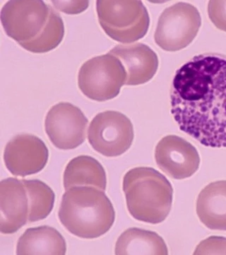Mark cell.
<instances>
[{
  "instance_id": "cell-1",
  "label": "cell",
  "mask_w": 226,
  "mask_h": 255,
  "mask_svg": "<svg viewBox=\"0 0 226 255\" xmlns=\"http://www.w3.org/2000/svg\"><path fill=\"white\" fill-rule=\"evenodd\" d=\"M170 104L182 131L206 147H226V56L205 53L182 65Z\"/></svg>"
},
{
  "instance_id": "cell-2",
  "label": "cell",
  "mask_w": 226,
  "mask_h": 255,
  "mask_svg": "<svg viewBox=\"0 0 226 255\" xmlns=\"http://www.w3.org/2000/svg\"><path fill=\"white\" fill-rule=\"evenodd\" d=\"M58 216L64 227L74 236L94 239L110 231L115 223V212L103 191L84 186L66 191Z\"/></svg>"
},
{
  "instance_id": "cell-3",
  "label": "cell",
  "mask_w": 226,
  "mask_h": 255,
  "mask_svg": "<svg viewBox=\"0 0 226 255\" xmlns=\"http://www.w3.org/2000/svg\"><path fill=\"white\" fill-rule=\"evenodd\" d=\"M124 193L130 215L142 222L158 224L171 211L173 189L166 177L151 167H136L123 179Z\"/></svg>"
},
{
  "instance_id": "cell-4",
  "label": "cell",
  "mask_w": 226,
  "mask_h": 255,
  "mask_svg": "<svg viewBox=\"0 0 226 255\" xmlns=\"http://www.w3.org/2000/svg\"><path fill=\"white\" fill-rule=\"evenodd\" d=\"M96 10L103 31L120 43L139 41L150 28V15L142 1L98 0Z\"/></svg>"
},
{
  "instance_id": "cell-5",
  "label": "cell",
  "mask_w": 226,
  "mask_h": 255,
  "mask_svg": "<svg viewBox=\"0 0 226 255\" xmlns=\"http://www.w3.org/2000/svg\"><path fill=\"white\" fill-rule=\"evenodd\" d=\"M127 74L123 64L115 55L94 57L81 65L78 85L82 93L90 100L105 102L113 100L125 85Z\"/></svg>"
},
{
  "instance_id": "cell-6",
  "label": "cell",
  "mask_w": 226,
  "mask_h": 255,
  "mask_svg": "<svg viewBox=\"0 0 226 255\" xmlns=\"http://www.w3.org/2000/svg\"><path fill=\"white\" fill-rule=\"evenodd\" d=\"M201 25L202 18L195 6L188 3H176L160 14L154 39L164 50L178 51L194 41Z\"/></svg>"
},
{
  "instance_id": "cell-7",
  "label": "cell",
  "mask_w": 226,
  "mask_h": 255,
  "mask_svg": "<svg viewBox=\"0 0 226 255\" xmlns=\"http://www.w3.org/2000/svg\"><path fill=\"white\" fill-rule=\"evenodd\" d=\"M134 137V127L130 119L115 111L97 114L88 128L90 145L105 157H118L125 153L131 147Z\"/></svg>"
},
{
  "instance_id": "cell-8",
  "label": "cell",
  "mask_w": 226,
  "mask_h": 255,
  "mask_svg": "<svg viewBox=\"0 0 226 255\" xmlns=\"http://www.w3.org/2000/svg\"><path fill=\"white\" fill-rule=\"evenodd\" d=\"M50 6L40 0H11L1 11V21L6 35L18 43L39 36L48 22Z\"/></svg>"
},
{
  "instance_id": "cell-9",
  "label": "cell",
  "mask_w": 226,
  "mask_h": 255,
  "mask_svg": "<svg viewBox=\"0 0 226 255\" xmlns=\"http://www.w3.org/2000/svg\"><path fill=\"white\" fill-rule=\"evenodd\" d=\"M88 123V119L78 107L68 102H60L47 114L45 131L58 149L73 150L84 142Z\"/></svg>"
},
{
  "instance_id": "cell-10",
  "label": "cell",
  "mask_w": 226,
  "mask_h": 255,
  "mask_svg": "<svg viewBox=\"0 0 226 255\" xmlns=\"http://www.w3.org/2000/svg\"><path fill=\"white\" fill-rule=\"evenodd\" d=\"M49 151L45 142L36 135L20 134L5 147L4 160L13 175L26 177L38 173L48 163Z\"/></svg>"
},
{
  "instance_id": "cell-11",
  "label": "cell",
  "mask_w": 226,
  "mask_h": 255,
  "mask_svg": "<svg viewBox=\"0 0 226 255\" xmlns=\"http://www.w3.org/2000/svg\"><path fill=\"white\" fill-rule=\"evenodd\" d=\"M155 159L159 168L179 180L192 177L200 165L197 149L185 139L174 135H167L158 142Z\"/></svg>"
},
{
  "instance_id": "cell-12",
  "label": "cell",
  "mask_w": 226,
  "mask_h": 255,
  "mask_svg": "<svg viewBox=\"0 0 226 255\" xmlns=\"http://www.w3.org/2000/svg\"><path fill=\"white\" fill-rule=\"evenodd\" d=\"M0 231L13 234L26 225L29 201L22 180L7 178L0 182Z\"/></svg>"
},
{
  "instance_id": "cell-13",
  "label": "cell",
  "mask_w": 226,
  "mask_h": 255,
  "mask_svg": "<svg viewBox=\"0 0 226 255\" xmlns=\"http://www.w3.org/2000/svg\"><path fill=\"white\" fill-rule=\"evenodd\" d=\"M109 53L118 58L123 64L127 74L126 85L135 86L147 83L153 78L158 70L156 53L143 43L118 45Z\"/></svg>"
},
{
  "instance_id": "cell-14",
  "label": "cell",
  "mask_w": 226,
  "mask_h": 255,
  "mask_svg": "<svg viewBox=\"0 0 226 255\" xmlns=\"http://www.w3.org/2000/svg\"><path fill=\"white\" fill-rule=\"evenodd\" d=\"M197 214L206 227L226 231V181L210 183L199 193Z\"/></svg>"
},
{
  "instance_id": "cell-15",
  "label": "cell",
  "mask_w": 226,
  "mask_h": 255,
  "mask_svg": "<svg viewBox=\"0 0 226 255\" xmlns=\"http://www.w3.org/2000/svg\"><path fill=\"white\" fill-rule=\"evenodd\" d=\"M66 252L65 238L55 228L48 226L28 228L16 246L18 255H64Z\"/></svg>"
},
{
  "instance_id": "cell-16",
  "label": "cell",
  "mask_w": 226,
  "mask_h": 255,
  "mask_svg": "<svg viewBox=\"0 0 226 255\" xmlns=\"http://www.w3.org/2000/svg\"><path fill=\"white\" fill-rule=\"evenodd\" d=\"M66 190L75 187H93L105 191L106 173L97 159L88 155H80L72 159L67 165L63 176Z\"/></svg>"
},
{
  "instance_id": "cell-17",
  "label": "cell",
  "mask_w": 226,
  "mask_h": 255,
  "mask_svg": "<svg viewBox=\"0 0 226 255\" xmlns=\"http://www.w3.org/2000/svg\"><path fill=\"white\" fill-rule=\"evenodd\" d=\"M115 255H168L166 244L156 233L140 228H129L119 237Z\"/></svg>"
},
{
  "instance_id": "cell-18",
  "label": "cell",
  "mask_w": 226,
  "mask_h": 255,
  "mask_svg": "<svg viewBox=\"0 0 226 255\" xmlns=\"http://www.w3.org/2000/svg\"><path fill=\"white\" fill-rule=\"evenodd\" d=\"M29 201V222H36L46 219L53 211L55 193L45 183L37 179L22 180Z\"/></svg>"
},
{
  "instance_id": "cell-19",
  "label": "cell",
  "mask_w": 226,
  "mask_h": 255,
  "mask_svg": "<svg viewBox=\"0 0 226 255\" xmlns=\"http://www.w3.org/2000/svg\"><path fill=\"white\" fill-rule=\"evenodd\" d=\"M65 35V26L59 13L50 7L48 22L39 36L32 41L21 43L25 50L34 53H45L59 46Z\"/></svg>"
},
{
  "instance_id": "cell-20",
  "label": "cell",
  "mask_w": 226,
  "mask_h": 255,
  "mask_svg": "<svg viewBox=\"0 0 226 255\" xmlns=\"http://www.w3.org/2000/svg\"><path fill=\"white\" fill-rule=\"evenodd\" d=\"M194 255H226V238L212 236L201 242Z\"/></svg>"
},
{
  "instance_id": "cell-21",
  "label": "cell",
  "mask_w": 226,
  "mask_h": 255,
  "mask_svg": "<svg viewBox=\"0 0 226 255\" xmlns=\"http://www.w3.org/2000/svg\"><path fill=\"white\" fill-rule=\"evenodd\" d=\"M209 17L214 26L226 32V1L213 0L208 4Z\"/></svg>"
},
{
  "instance_id": "cell-22",
  "label": "cell",
  "mask_w": 226,
  "mask_h": 255,
  "mask_svg": "<svg viewBox=\"0 0 226 255\" xmlns=\"http://www.w3.org/2000/svg\"><path fill=\"white\" fill-rule=\"evenodd\" d=\"M57 9L68 14H79L88 8V1H53Z\"/></svg>"
}]
</instances>
